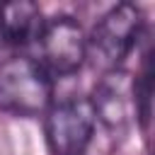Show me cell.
<instances>
[{"label": "cell", "instance_id": "cell-4", "mask_svg": "<svg viewBox=\"0 0 155 155\" xmlns=\"http://www.w3.org/2000/svg\"><path fill=\"white\" fill-rule=\"evenodd\" d=\"M94 121L92 104L85 97L53 102L44 121L51 155H85L94 136Z\"/></svg>", "mask_w": 155, "mask_h": 155}, {"label": "cell", "instance_id": "cell-2", "mask_svg": "<svg viewBox=\"0 0 155 155\" xmlns=\"http://www.w3.org/2000/svg\"><path fill=\"white\" fill-rule=\"evenodd\" d=\"M143 24L145 19L140 7L131 2L114 5L109 12H104L87 36V58L92 65L104 73L121 70V63L136 48L143 34Z\"/></svg>", "mask_w": 155, "mask_h": 155}, {"label": "cell", "instance_id": "cell-3", "mask_svg": "<svg viewBox=\"0 0 155 155\" xmlns=\"http://www.w3.org/2000/svg\"><path fill=\"white\" fill-rule=\"evenodd\" d=\"M39 65L48 75H73L87 61V36L82 24L70 15H56L44 19L39 39Z\"/></svg>", "mask_w": 155, "mask_h": 155}, {"label": "cell", "instance_id": "cell-7", "mask_svg": "<svg viewBox=\"0 0 155 155\" xmlns=\"http://www.w3.org/2000/svg\"><path fill=\"white\" fill-rule=\"evenodd\" d=\"M150 102H153V68H150V56H145L143 70L133 80V104L143 128H148L150 124Z\"/></svg>", "mask_w": 155, "mask_h": 155}, {"label": "cell", "instance_id": "cell-5", "mask_svg": "<svg viewBox=\"0 0 155 155\" xmlns=\"http://www.w3.org/2000/svg\"><path fill=\"white\" fill-rule=\"evenodd\" d=\"M90 104H92L94 119H99L111 131H121L136 114L131 75L124 70L104 73V78L94 85Z\"/></svg>", "mask_w": 155, "mask_h": 155}, {"label": "cell", "instance_id": "cell-1", "mask_svg": "<svg viewBox=\"0 0 155 155\" xmlns=\"http://www.w3.org/2000/svg\"><path fill=\"white\" fill-rule=\"evenodd\" d=\"M53 104L51 75L29 56H15L0 65V111L39 116Z\"/></svg>", "mask_w": 155, "mask_h": 155}, {"label": "cell", "instance_id": "cell-8", "mask_svg": "<svg viewBox=\"0 0 155 155\" xmlns=\"http://www.w3.org/2000/svg\"><path fill=\"white\" fill-rule=\"evenodd\" d=\"M2 44H5V41H2V34H0V48H2Z\"/></svg>", "mask_w": 155, "mask_h": 155}, {"label": "cell", "instance_id": "cell-6", "mask_svg": "<svg viewBox=\"0 0 155 155\" xmlns=\"http://www.w3.org/2000/svg\"><path fill=\"white\" fill-rule=\"evenodd\" d=\"M44 17L34 2H10L0 5V34L2 41L15 46H27L39 39Z\"/></svg>", "mask_w": 155, "mask_h": 155}]
</instances>
